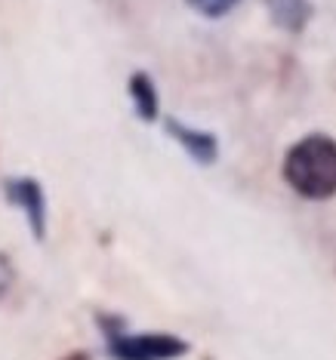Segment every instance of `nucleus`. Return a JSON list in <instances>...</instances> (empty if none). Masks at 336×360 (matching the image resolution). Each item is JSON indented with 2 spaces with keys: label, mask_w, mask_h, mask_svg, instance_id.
I'll return each mask as SVG.
<instances>
[{
  "label": "nucleus",
  "mask_w": 336,
  "mask_h": 360,
  "mask_svg": "<svg viewBox=\"0 0 336 360\" xmlns=\"http://www.w3.org/2000/svg\"><path fill=\"white\" fill-rule=\"evenodd\" d=\"M192 351V342L173 333H118L105 339L111 360H179Z\"/></svg>",
  "instance_id": "2"
},
{
  "label": "nucleus",
  "mask_w": 336,
  "mask_h": 360,
  "mask_svg": "<svg viewBox=\"0 0 336 360\" xmlns=\"http://www.w3.org/2000/svg\"><path fill=\"white\" fill-rule=\"evenodd\" d=\"M241 0H185V6L192 13L204 15V19H225L232 10H237Z\"/></svg>",
  "instance_id": "7"
},
{
  "label": "nucleus",
  "mask_w": 336,
  "mask_h": 360,
  "mask_svg": "<svg viewBox=\"0 0 336 360\" xmlns=\"http://www.w3.org/2000/svg\"><path fill=\"white\" fill-rule=\"evenodd\" d=\"M62 360H93V357H89L87 351H71V354H65Z\"/></svg>",
  "instance_id": "9"
},
{
  "label": "nucleus",
  "mask_w": 336,
  "mask_h": 360,
  "mask_svg": "<svg viewBox=\"0 0 336 360\" xmlns=\"http://www.w3.org/2000/svg\"><path fill=\"white\" fill-rule=\"evenodd\" d=\"M4 200L25 216L28 231L37 243L46 240V222H50V207H46V191L35 176H4L0 182Z\"/></svg>",
  "instance_id": "3"
},
{
  "label": "nucleus",
  "mask_w": 336,
  "mask_h": 360,
  "mask_svg": "<svg viewBox=\"0 0 336 360\" xmlns=\"http://www.w3.org/2000/svg\"><path fill=\"white\" fill-rule=\"evenodd\" d=\"M163 133L182 148L198 167H213L219 160V139L210 129L192 127L179 117H163Z\"/></svg>",
  "instance_id": "4"
},
{
  "label": "nucleus",
  "mask_w": 336,
  "mask_h": 360,
  "mask_svg": "<svg viewBox=\"0 0 336 360\" xmlns=\"http://www.w3.org/2000/svg\"><path fill=\"white\" fill-rule=\"evenodd\" d=\"M287 188L302 200L336 198V139L327 133H309L287 148L281 160Z\"/></svg>",
  "instance_id": "1"
},
{
  "label": "nucleus",
  "mask_w": 336,
  "mask_h": 360,
  "mask_svg": "<svg viewBox=\"0 0 336 360\" xmlns=\"http://www.w3.org/2000/svg\"><path fill=\"white\" fill-rule=\"evenodd\" d=\"M13 286H15V265L6 252H0V302L10 296Z\"/></svg>",
  "instance_id": "8"
},
{
  "label": "nucleus",
  "mask_w": 336,
  "mask_h": 360,
  "mask_svg": "<svg viewBox=\"0 0 336 360\" xmlns=\"http://www.w3.org/2000/svg\"><path fill=\"white\" fill-rule=\"evenodd\" d=\"M127 96L133 102V111L142 124H158L161 117V96H158V84L149 71H133L127 77Z\"/></svg>",
  "instance_id": "5"
},
{
  "label": "nucleus",
  "mask_w": 336,
  "mask_h": 360,
  "mask_svg": "<svg viewBox=\"0 0 336 360\" xmlns=\"http://www.w3.org/2000/svg\"><path fill=\"white\" fill-rule=\"evenodd\" d=\"M262 6H266L272 25L287 31V34H302L315 15L311 0H262Z\"/></svg>",
  "instance_id": "6"
}]
</instances>
